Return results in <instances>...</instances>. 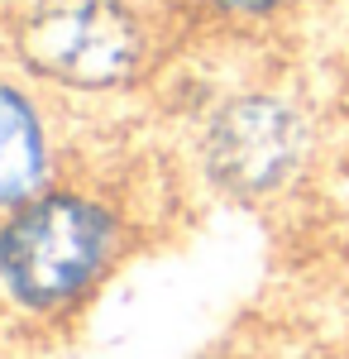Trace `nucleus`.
<instances>
[{"instance_id":"nucleus-1","label":"nucleus","mask_w":349,"mask_h":359,"mask_svg":"<svg viewBox=\"0 0 349 359\" xmlns=\"http://www.w3.org/2000/svg\"><path fill=\"white\" fill-rule=\"evenodd\" d=\"M120 221L106 201L43 187L0 221V287L25 311L72 306L110 269Z\"/></svg>"},{"instance_id":"nucleus-2","label":"nucleus","mask_w":349,"mask_h":359,"mask_svg":"<svg viewBox=\"0 0 349 359\" xmlns=\"http://www.w3.org/2000/svg\"><path fill=\"white\" fill-rule=\"evenodd\" d=\"M15 53L39 82L115 91L149 57V29L130 0H29L15 20Z\"/></svg>"},{"instance_id":"nucleus-3","label":"nucleus","mask_w":349,"mask_h":359,"mask_svg":"<svg viewBox=\"0 0 349 359\" xmlns=\"http://www.w3.org/2000/svg\"><path fill=\"white\" fill-rule=\"evenodd\" d=\"M306 158V125L287 101L240 96L211 120L206 168L220 187L244 196L278 192Z\"/></svg>"},{"instance_id":"nucleus-4","label":"nucleus","mask_w":349,"mask_h":359,"mask_svg":"<svg viewBox=\"0 0 349 359\" xmlns=\"http://www.w3.org/2000/svg\"><path fill=\"white\" fill-rule=\"evenodd\" d=\"M53 168V144L43 111L25 86L0 77V216L43 192Z\"/></svg>"},{"instance_id":"nucleus-5","label":"nucleus","mask_w":349,"mask_h":359,"mask_svg":"<svg viewBox=\"0 0 349 359\" xmlns=\"http://www.w3.org/2000/svg\"><path fill=\"white\" fill-rule=\"evenodd\" d=\"M215 15H230V20H268V15H282L292 5H306V0H206Z\"/></svg>"}]
</instances>
